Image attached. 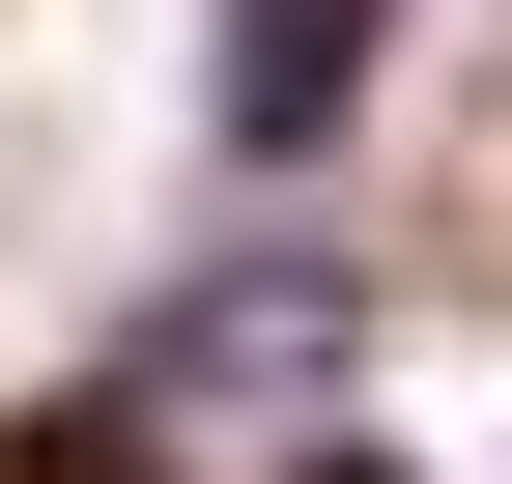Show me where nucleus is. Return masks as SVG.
<instances>
[{
	"mask_svg": "<svg viewBox=\"0 0 512 484\" xmlns=\"http://www.w3.org/2000/svg\"><path fill=\"white\" fill-rule=\"evenodd\" d=\"M370 57H399V0H228V171H313Z\"/></svg>",
	"mask_w": 512,
	"mask_h": 484,
	"instance_id": "f257e3e1",
	"label": "nucleus"
},
{
	"mask_svg": "<svg viewBox=\"0 0 512 484\" xmlns=\"http://www.w3.org/2000/svg\"><path fill=\"white\" fill-rule=\"evenodd\" d=\"M228 371H342V285H313V257L200 285V314H143V371H114V399H228Z\"/></svg>",
	"mask_w": 512,
	"mask_h": 484,
	"instance_id": "f03ea898",
	"label": "nucleus"
},
{
	"mask_svg": "<svg viewBox=\"0 0 512 484\" xmlns=\"http://www.w3.org/2000/svg\"><path fill=\"white\" fill-rule=\"evenodd\" d=\"M0 484H171V399H29Z\"/></svg>",
	"mask_w": 512,
	"mask_h": 484,
	"instance_id": "7ed1b4c3",
	"label": "nucleus"
},
{
	"mask_svg": "<svg viewBox=\"0 0 512 484\" xmlns=\"http://www.w3.org/2000/svg\"><path fill=\"white\" fill-rule=\"evenodd\" d=\"M285 484H399V456H285Z\"/></svg>",
	"mask_w": 512,
	"mask_h": 484,
	"instance_id": "20e7f679",
	"label": "nucleus"
}]
</instances>
